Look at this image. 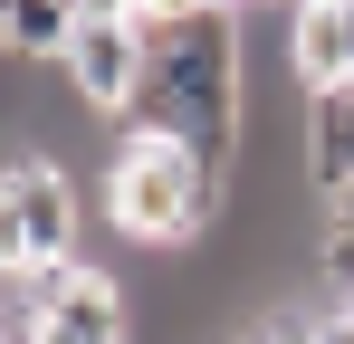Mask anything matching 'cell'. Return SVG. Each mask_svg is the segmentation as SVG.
I'll use <instances>...</instances> for the list:
<instances>
[{
    "mask_svg": "<svg viewBox=\"0 0 354 344\" xmlns=\"http://www.w3.org/2000/svg\"><path fill=\"white\" fill-rule=\"evenodd\" d=\"M10 335L19 344H134V316L106 268L58 258L39 278H10Z\"/></svg>",
    "mask_w": 354,
    "mask_h": 344,
    "instance_id": "3957f363",
    "label": "cell"
},
{
    "mask_svg": "<svg viewBox=\"0 0 354 344\" xmlns=\"http://www.w3.org/2000/svg\"><path fill=\"white\" fill-rule=\"evenodd\" d=\"M288 10H326V0H288Z\"/></svg>",
    "mask_w": 354,
    "mask_h": 344,
    "instance_id": "5bb4252c",
    "label": "cell"
},
{
    "mask_svg": "<svg viewBox=\"0 0 354 344\" xmlns=\"http://www.w3.org/2000/svg\"><path fill=\"white\" fill-rule=\"evenodd\" d=\"M249 96H239V29L230 10H182V19H144V86L124 106L115 134H163L192 144L201 163H239V134H249Z\"/></svg>",
    "mask_w": 354,
    "mask_h": 344,
    "instance_id": "6da1fadb",
    "label": "cell"
},
{
    "mask_svg": "<svg viewBox=\"0 0 354 344\" xmlns=\"http://www.w3.org/2000/svg\"><path fill=\"white\" fill-rule=\"evenodd\" d=\"M335 220H354V182H345V191H335Z\"/></svg>",
    "mask_w": 354,
    "mask_h": 344,
    "instance_id": "4fadbf2b",
    "label": "cell"
},
{
    "mask_svg": "<svg viewBox=\"0 0 354 344\" xmlns=\"http://www.w3.org/2000/svg\"><path fill=\"white\" fill-rule=\"evenodd\" d=\"M77 19H134V0H77Z\"/></svg>",
    "mask_w": 354,
    "mask_h": 344,
    "instance_id": "7c38bea8",
    "label": "cell"
},
{
    "mask_svg": "<svg viewBox=\"0 0 354 344\" xmlns=\"http://www.w3.org/2000/svg\"><path fill=\"white\" fill-rule=\"evenodd\" d=\"M230 201V172L201 163L192 144L163 134H115V163H106V220L124 239H153V249H201L211 220Z\"/></svg>",
    "mask_w": 354,
    "mask_h": 344,
    "instance_id": "7a4b0ae2",
    "label": "cell"
},
{
    "mask_svg": "<svg viewBox=\"0 0 354 344\" xmlns=\"http://www.w3.org/2000/svg\"><path fill=\"white\" fill-rule=\"evenodd\" d=\"M316 344H354V306H326L316 316Z\"/></svg>",
    "mask_w": 354,
    "mask_h": 344,
    "instance_id": "8fae6325",
    "label": "cell"
},
{
    "mask_svg": "<svg viewBox=\"0 0 354 344\" xmlns=\"http://www.w3.org/2000/svg\"><path fill=\"white\" fill-rule=\"evenodd\" d=\"M77 39V0H10V48L19 57H67Z\"/></svg>",
    "mask_w": 354,
    "mask_h": 344,
    "instance_id": "ba28073f",
    "label": "cell"
},
{
    "mask_svg": "<svg viewBox=\"0 0 354 344\" xmlns=\"http://www.w3.org/2000/svg\"><path fill=\"white\" fill-rule=\"evenodd\" d=\"M259 344H316V316H268Z\"/></svg>",
    "mask_w": 354,
    "mask_h": 344,
    "instance_id": "30bf717a",
    "label": "cell"
},
{
    "mask_svg": "<svg viewBox=\"0 0 354 344\" xmlns=\"http://www.w3.org/2000/svg\"><path fill=\"white\" fill-rule=\"evenodd\" d=\"M288 77L306 96L345 86L354 77V0H326V10H288Z\"/></svg>",
    "mask_w": 354,
    "mask_h": 344,
    "instance_id": "8992f818",
    "label": "cell"
},
{
    "mask_svg": "<svg viewBox=\"0 0 354 344\" xmlns=\"http://www.w3.org/2000/svg\"><path fill=\"white\" fill-rule=\"evenodd\" d=\"M316 278H326V306H354V220L326 229V249H316Z\"/></svg>",
    "mask_w": 354,
    "mask_h": 344,
    "instance_id": "9c48e42d",
    "label": "cell"
},
{
    "mask_svg": "<svg viewBox=\"0 0 354 344\" xmlns=\"http://www.w3.org/2000/svg\"><path fill=\"white\" fill-rule=\"evenodd\" d=\"M306 172H316L326 191L354 182V77L326 86V96H306Z\"/></svg>",
    "mask_w": 354,
    "mask_h": 344,
    "instance_id": "52a82bcc",
    "label": "cell"
},
{
    "mask_svg": "<svg viewBox=\"0 0 354 344\" xmlns=\"http://www.w3.org/2000/svg\"><path fill=\"white\" fill-rule=\"evenodd\" d=\"M58 67H67V96L86 115L124 124L134 86H144V19H77V39H67Z\"/></svg>",
    "mask_w": 354,
    "mask_h": 344,
    "instance_id": "5b68a950",
    "label": "cell"
},
{
    "mask_svg": "<svg viewBox=\"0 0 354 344\" xmlns=\"http://www.w3.org/2000/svg\"><path fill=\"white\" fill-rule=\"evenodd\" d=\"M0 249H10V278H39V268L77 258V182H67V163H48V153H19L10 163Z\"/></svg>",
    "mask_w": 354,
    "mask_h": 344,
    "instance_id": "277c9868",
    "label": "cell"
}]
</instances>
